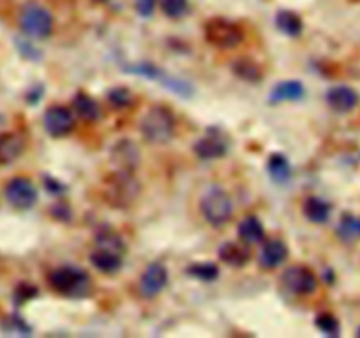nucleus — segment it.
<instances>
[{
  "mask_svg": "<svg viewBox=\"0 0 360 338\" xmlns=\"http://www.w3.org/2000/svg\"><path fill=\"white\" fill-rule=\"evenodd\" d=\"M302 210H304V215L308 220L315 222V224H323V222L329 220L333 208H330V204L327 203L326 199H322V197L311 196L306 199Z\"/></svg>",
  "mask_w": 360,
  "mask_h": 338,
  "instance_id": "obj_19",
  "label": "nucleus"
},
{
  "mask_svg": "<svg viewBox=\"0 0 360 338\" xmlns=\"http://www.w3.org/2000/svg\"><path fill=\"white\" fill-rule=\"evenodd\" d=\"M327 102L334 111L348 113L359 104V94L350 87H334L327 92Z\"/></svg>",
  "mask_w": 360,
  "mask_h": 338,
  "instance_id": "obj_14",
  "label": "nucleus"
},
{
  "mask_svg": "<svg viewBox=\"0 0 360 338\" xmlns=\"http://www.w3.org/2000/svg\"><path fill=\"white\" fill-rule=\"evenodd\" d=\"M169 273L165 270L164 264L160 263H151L150 266L144 270L143 277L139 280V291L144 298H155V296L160 294L164 291V287L167 285Z\"/></svg>",
  "mask_w": 360,
  "mask_h": 338,
  "instance_id": "obj_11",
  "label": "nucleus"
},
{
  "mask_svg": "<svg viewBox=\"0 0 360 338\" xmlns=\"http://www.w3.org/2000/svg\"><path fill=\"white\" fill-rule=\"evenodd\" d=\"M37 296V287H34V285L30 284H21L18 285L16 291H14V303L16 305H21V303L28 301V299L35 298Z\"/></svg>",
  "mask_w": 360,
  "mask_h": 338,
  "instance_id": "obj_33",
  "label": "nucleus"
},
{
  "mask_svg": "<svg viewBox=\"0 0 360 338\" xmlns=\"http://www.w3.org/2000/svg\"><path fill=\"white\" fill-rule=\"evenodd\" d=\"M111 157L120 169H130V171H134V168L139 162V151H137V148L129 139H122L120 143H116L112 146Z\"/></svg>",
  "mask_w": 360,
  "mask_h": 338,
  "instance_id": "obj_16",
  "label": "nucleus"
},
{
  "mask_svg": "<svg viewBox=\"0 0 360 338\" xmlns=\"http://www.w3.org/2000/svg\"><path fill=\"white\" fill-rule=\"evenodd\" d=\"M288 257V249L281 239H269L262 246L259 256V264L266 270H274L283 264Z\"/></svg>",
  "mask_w": 360,
  "mask_h": 338,
  "instance_id": "obj_13",
  "label": "nucleus"
},
{
  "mask_svg": "<svg viewBox=\"0 0 360 338\" xmlns=\"http://www.w3.org/2000/svg\"><path fill=\"white\" fill-rule=\"evenodd\" d=\"M74 116L69 108L65 106L55 104L46 109L44 113V129L49 136L62 137L72 130Z\"/></svg>",
  "mask_w": 360,
  "mask_h": 338,
  "instance_id": "obj_9",
  "label": "nucleus"
},
{
  "mask_svg": "<svg viewBox=\"0 0 360 338\" xmlns=\"http://www.w3.org/2000/svg\"><path fill=\"white\" fill-rule=\"evenodd\" d=\"M188 275L190 277L197 278V280H202V282H213L218 278V266L213 263H195V264H190L188 266Z\"/></svg>",
  "mask_w": 360,
  "mask_h": 338,
  "instance_id": "obj_27",
  "label": "nucleus"
},
{
  "mask_svg": "<svg viewBox=\"0 0 360 338\" xmlns=\"http://www.w3.org/2000/svg\"><path fill=\"white\" fill-rule=\"evenodd\" d=\"M276 27L283 34L290 35V37H297L302 32V20L294 11H280L276 14Z\"/></svg>",
  "mask_w": 360,
  "mask_h": 338,
  "instance_id": "obj_24",
  "label": "nucleus"
},
{
  "mask_svg": "<svg viewBox=\"0 0 360 338\" xmlns=\"http://www.w3.org/2000/svg\"><path fill=\"white\" fill-rule=\"evenodd\" d=\"M94 2H97V4H104V2H108V0H94Z\"/></svg>",
  "mask_w": 360,
  "mask_h": 338,
  "instance_id": "obj_37",
  "label": "nucleus"
},
{
  "mask_svg": "<svg viewBox=\"0 0 360 338\" xmlns=\"http://www.w3.org/2000/svg\"><path fill=\"white\" fill-rule=\"evenodd\" d=\"M359 337H360V330H359Z\"/></svg>",
  "mask_w": 360,
  "mask_h": 338,
  "instance_id": "obj_38",
  "label": "nucleus"
},
{
  "mask_svg": "<svg viewBox=\"0 0 360 338\" xmlns=\"http://www.w3.org/2000/svg\"><path fill=\"white\" fill-rule=\"evenodd\" d=\"M90 263L94 268H97L101 273L115 275L120 271L123 264V254L116 252V250L104 249V246H95L94 252L90 254Z\"/></svg>",
  "mask_w": 360,
  "mask_h": 338,
  "instance_id": "obj_12",
  "label": "nucleus"
},
{
  "mask_svg": "<svg viewBox=\"0 0 360 338\" xmlns=\"http://www.w3.org/2000/svg\"><path fill=\"white\" fill-rule=\"evenodd\" d=\"M16 48H18V51H20L21 55L25 56V58H28V60H41V51H39V49L35 48V46L32 44L30 41H27V39L18 37L16 39Z\"/></svg>",
  "mask_w": 360,
  "mask_h": 338,
  "instance_id": "obj_32",
  "label": "nucleus"
},
{
  "mask_svg": "<svg viewBox=\"0 0 360 338\" xmlns=\"http://www.w3.org/2000/svg\"><path fill=\"white\" fill-rule=\"evenodd\" d=\"M204 35L211 46H217L220 49H232L239 46L245 39L243 28L238 23L225 18H213L204 27Z\"/></svg>",
  "mask_w": 360,
  "mask_h": 338,
  "instance_id": "obj_5",
  "label": "nucleus"
},
{
  "mask_svg": "<svg viewBox=\"0 0 360 338\" xmlns=\"http://www.w3.org/2000/svg\"><path fill=\"white\" fill-rule=\"evenodd\" d=\"M229 143L225 141L224 134L220 130L213 129L206 134V136L200 137L195 144H193V151L199 158L202 161H214V158H220L227 154Z\"/></svg>",
  "mask_w": 360,
  "mask_h": 338,
  "instance_id": "obj_10",
  "label": "nucleus"
},
{
  "mask_svg": "<svg viewBox=\"0 0 360 338\" xmlns=\"http://www.w3.org/2000/svg\"><path fill=\"white\" fill-rule=\"evenodd\" d=\"M60 182H55V180H51V178H46V189L48 190H51V192H55V194H58V192H62L63 189H65V187L63 185H58Z\"/></svg>",
  "mask_w": 360,
  "mask_h": 338,
  "instance_id": "obj_36",
  "label": "nucleus"
},
{
  "mask_svg": "<svg viewBox=\"0 0 360 338\" xmlns=\"http://www.w3.org/2000/svg\"><path fill=\"white\" fill-rule=\"evenodd\" d=\"M139 192L141 185L134 176V171L120 168L104 180V189H102L105 203L111 204L112 208H120V210L132 206L139 197Z\"/></svg>",
  "mask_w": 360,
  "mask_h": 338,
  "instance_id": "obj_1",
  "label": "nucleus"
},
{
  "mask_svg": "<svg viewBox=\"0 0 360 338\" xmlns=\"http://www.w3.org/2000/svg\"><path fill=\"white\" fill-rule=\"evenodd\" d=\"M49 285L58 294L81 298L90 291V277L86 271L76 266H60L53 270L48 277Z\"/></svg>",
  "mask_w": 360,
  "mask_h": 338,
  "instance_id": "obj_3",
  "label": "nucleus"
},
{
  "mask_svg": "<svg viewBox=\"0 0 360 338\" xmlns=\"http://www.w3.org/2000/svg\"><path fill=\"white\" fill-rule=\"evenodd\" d=\"M25 148L23 137L16 132L0 134V164H11L21 155Z\"/></svg>",
  "mask_w": 360,
  "mask_h": 338,
  "instance_id": "obj_17",
  "label": "nucleus"
},
{
  "mask_svg": "<svg viewBox=\"0 0 360 338\" xmlns=\"http://www.w3.org/2000/svg\"><path fill=\"white\" fill-rule=\"evenodd\" d=\"M42 95V87H34V88H30V92H28L27 94V102L28 104H35V102L39 101V97H41Z\"/></svg>",
  "mask_w": 360,
  "mask_h": 338,
  "instance_id": "obj_35",
  "label": "nucleus"
},
{
  "mask_svg": "<svg viewBox=\"0 0 360 338\" xmlns=\"http://www.w3.org/2000/svg\"><path fill=\"white\" fill-rule=\"evenodd\" d=\"M4 194H6L7 203L16 210H30L37 203V189L25 176H16V178L9 180Z\"/></svg>",
  "mask_w": 360,
  "mask_h": 338,
  "instance_id": "obj_7",
  "label": "nucleus"
},
{
  "mask_svg": "<svg viewBox=\"0 0 360 338\" xmlns=\"http://www.w3.org/2000/svg\"><path fill=\"white\" fill-rule=\"evenodd\" d=\"M190 2L188 0H162V11L165 16L172 18V20H179L188 13Z\"/></svg>",
  "mask_w": 360,
  "mask_h": 338,
  "instance_id": "obj_30",
  "label": "nucleus"
},
{
  "mask_svg": "<svg viewBox=\"0 0 360 338\" xmlns=\"http://www.w3.org/2000/svg\"><path fill=\"white\" fill-rule=\"evenodd\" d=\"M95 246H104V249H111L122 254H125L127 250L122 236L116 234L115 231H109V229H104V231L98 232L97 238H95Z\"/></svg>",
  "mask_w": 360,
  "mask_h": 338,
  "instance_id": "obj_28",
  "label": "nucleus"
},
{
  "mask_svg": "<svg viewBox=\"0 0 360 338\" xmlns=\"http://www.w3.org/2000/svg\"><path fill=\"white\" fill-rule=\"evenodd\" d=\"M238 234L241 242L246 243V245H257V243L262 242L266 232H264L262 222L255 215H248V217H245L239 222Z\"/></svg>",
  "mask_w": 360,
  "mask_h": 338,
  "instance_id": "obj_18",
  "label": "nucleus"
},
{
  "mask_svg": "<svg viewBox=\"0 0 360 338\" xmlns=\"http://www.w3.org/2000/svg\"><path fill=\"white\" fill-rule=\"evenodd\" d=\"M267 171L276 183H287L292 176L290 162L281 154L271 155L269 161H267Z\"/></svg>",
  "mask_w": 360,
  "mask_h": 338,
  "instance_id": "obj_23",
  "label": "nucleus"
},
{
  "mask_svg": "<svg viewBox=\"0 0 360 338\" xmlns=\"http://www.w3.org/2000/svg\"><path fill=\"white\" fill-rule=\"evenodd\" d=\"M338 236L345 243H355L360 239V217L354 213H345L336 227Z\"/></svg>",
  "mask_w": 360,
  "mask_h": 338,
  "instance_id": "obj_21",
  "label": "nucleus"
},
{
  "mask_svg": "<svg viewBox=\"0 0 360 338\" xmlns=\"http://www.w3.org/2000/svg\"><path fill=\"white\" fill-rule=\"evenodd\" d=\"M281 282L288 292L297 296H308L316 289L315 273L306 266L287 268L283 277H281Z\"/></svg>",
  "mask_w": 360,
  "mask_h": 338,
  "instance_id": "obj_8",
  "label": "nucleus"
},
{
  "mask_svg": "<svg viewBox=\"0 0 360 338\" xmlns=\"http://www.w3.org/2000/svg\"><path fill=\"white\" fill-rule=\"evenodd\" d=\"M2 331L13 334H30L32 327L28 326L27 320L23 317H20L18 313H13V315H7L6 319L2 320Z\"/></svg>",
  "mask_w": 360,
  "mask_h": 338,
  "instance_id": "obj_29",
  "label": "nucleus"
},
{
  "mask_svg": "<svg viewBox=\"0 0 360 338\" xmlns=\"http://www.w3.org/2000/svg\"><path fill=\"white\" fill-rule=\"evenodd\" d=\"M200 213L207 224H211L213 227H221L231 220L232 213H234L231 196L218 187L207 190L200 199Z\"/></svg>",
  "mask_w": 360,
  "mask_h": 338,
  "instance_id": "obj_4",
  "label": "nucleus"
},
{
  "mask_svg": "<svg viewBox=\"0 0 360 338\" xmlns=\"http://www.w3.org/2000/svg\"><path fill=\"white\" fill-rule=\"evenodd\" d=\"M155 2H157V0H136L137 13L144 18L151 16V14H153V9H155Z\"/></svg>",
  "mask_w": 360,
  "mask_h": 338,
  "instance_id": "obj_34",
  "label": "nucleus"
},
{
  "mask_svg": "<svg viewBox=\"0 0 360 338\" xmlns=\"http://www.w3.org/2000/svg\"><path fill=\"white\" fill-rule=\"evenodd\" d=\"M108 101L109 104L115 106L116 109H127L136 102V95H134L129 88L116 87L108 92Z\"/></svg>",
  "mask_w": 360,
  "mask_h": 338,
  "instance_id": "obj_26",
  "label": "nucleus"
},
{
  "mask_svg": "<svg viewBox=\"0 0 360 338\" xmlns=\"http://www.w3.org/2000/svg\"><path fill=\"white\" fill-rule=\"evenodd\" d=\"M315 324L322 333H327V334H336L338 330H340V323H338L336 317L329 312L319 313L315 319Z\"/></svg>",
  "mask_w": 360,
  "mask_h": 338,
  "instance_id": "obj_31",
  "label": "nucleus"
},
{
  "mask_svg": "<svg viewBox=\"0 0 360 338\" xmlns=\"http://www.w3.org/2000/svg\"><path fill=\"white\" fill-rule=\"evenodd\" d=\"M306 94V88L301 81L297 80H288L281 81L276 87L271 90V102L278 104V102H290V101H301Z\"/></svg>",
  "mask_w": 360,
  "mask_h": 338,
  "instance_id": "obj_15",
  "label": "nucleus"
},
{
  "mask_svg": "<svg viewBox=\"0 0 360 338\" xmlns=\"http://www.w3.org/2000/svg\"><path fill=\"white\" fill-rule=\"evenodd\" d=\"M20 27L28 37L44 39L53 32V16L41 4L28 2L21 7Z\"/></svg>",
  "mask_w": 360,
  "mask_h": 338,
  "instance_id": "obj_6",
  "label": "nucleus"
},
{
  "mask_svg": "<svg viewBox=\"0 0 360 338\" xmlns=\"http://www.w3.org/2000/svg\"><path fill=\"white\" fill-rule=\"evenodd\" d=\"M232 70H234L236 76L241 77L243 81H248V83H259V81L262 80V69H260L253 60H236V62L232 63Z\"/></svg>",
  "mask_w": 360,
  "mask_h": 338,
  "instance_id": "obj_25",
  "label": "nucleus"
},
{
  "mask_svg": "<svg viewBox=\"0 0 360 338\" xmlns=\"http://www.w3.org/2000/svg\"><path fill=\"white\" fill-rule=\"evenodd\" d=\"M218 257H220L225 264L234 268L245 266L250 261L248 250L243 245H239V243H224V245L220 246V250H218Z\"/></svg>",
  "mask_w": 360,
  "mask_h": 338,
  "instance_id": "obj_20",
  "label": "nucleus"
},
{
  "mask_svg": "<svg viewBox=\"0 0 360 338\" xmlns=\"http://www.w3.org/2000/svg\"><path fill=\"white\" fill-rule=\"evenodd\" d=\"M176 129V120L167 106L155 104L148 109L141 122V134L148 143L165 144L172 139Z\"/></svg>",
  "mask_w": 360,
  "mask_h": 338,
  "instance_id": "obj_2",
  "label": "nucleus"
},
{
  "mask_svg": "<svg viewBox=\"0 0 360 338\" xmlns=\"http://www.w3.org/2000/svg\"><path fill=\"white\" fill-rule=\"evenodd\" d=\"M72 108L81 118L88 120V122H94V120H97L98 116H101V108H98L97 102H95L88 94H83V92L74 95Z\"/></svg>",
  "mask_w": 360,
  "mask_h": 338,
  "instance_id": "obj_22",
  "label": "nucleus"
}]
</instances>
